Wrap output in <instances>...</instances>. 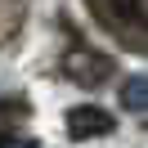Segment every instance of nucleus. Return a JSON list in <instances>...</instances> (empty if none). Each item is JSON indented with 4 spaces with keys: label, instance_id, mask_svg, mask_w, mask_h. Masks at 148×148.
I'll return each instance as SVG.
<instances>
[{
    "label": "nucleus",
    "instance_id": "nucleus-1",
    "mask_svg": "<svg viewBox=\"0 0 148 148\" xmlns=\"http://www.w3.org/2000/svg\"><path fill=\"white\" fill-rule=\"evenodd\" d=\"M63 72L72 76V85H81V90H103V85L112 81V72H117V58H112L108 49H94V45H72L63 54Z\"/></svg>",
    "mask_w": 148,
    "mask_h": 148
},
{
    "label": "nucleus",
    "instance_id": "nucleus-6",
    "mask_svg": "<svg viewBox=\"0 0 148 148\" xmlns=\"http://www.w3.org/2000/svg\"><path fill=\"white\" fill-rule=\"evenodd\" d=\"M126 5H130V23L144 27V40H148V0H126Z\"/></svg>",
    "mask_w": 148,
    "mask_h": 148
},
{
    "label": "nucleus",
    "instance_id": "nucleus-4",
    "mask_svg": "<svg viewBox=\"0 0 148 148\" xmlns=\"http://www.w3.org/2000/svg\"><path fill=\"white\" fill-rule=\"evenodd\" d=\"M27 23V0H0V45H9Z\"/></svg>",
    "mask_w": 148,
    "mask_h": 148
},
{
    "label": "nucleus",
    "instance_id": "nucleus-8",
    "mask_svg": "<svg viewBox=\"0 0 148 148\" xmlns=\"http://www.w3.org/2000/svg\"><path fill=\"white\" fill-rule=\"evenodd\" d=\"M144 126H148V121H144Z\"/></svg>",
    "mask_w": 148,
    "mask_h": 148
},
{
    "label": "nucleus",
    "instance_id": "nucleus-7",
    "mask_svg": "<svg viewBox=\"0 0 148 148\" xmlns=\"http://www.w3.org/2000/svg\"><path fill=\"white\" fill-rule=\"evenodd\" d=\"M0 148H40V144L27 135H0Z\"/></svg>",
    "mask_w": 148,
    "mask_h": 148
},
{
    "label": "nucleus",
    "instance_id": "nucleus-2",
    "mask_svg": "<svg viewBox=\"0 0 148 148\" xmlns=\"http://www.w3.org/2000/svg\"><path fill=\"white\" fill-rule=\"evenodd\" d=\"M67 139H76V144H85V139H103L112 135V112L108 108H94V103H81V108H67Z\"/></svg>",
    "mask_w": 148,
    "mask_h": 148
},
{
    "label": "nucleus",
    "instance_id": "nucleus-5",
    "mask_svg": "<svg viewBox=\"0 0 148 148\" xmlns=\"http://www.w3.org/2000/svg\"><path fill=\"white\" fill-rule=\"evenodd\" d=\"M117 99H121V108H126V112L148 117V76H130V81L117 90Z\"/></svg>",
    "mask_w": 148,
    "mask_h": 148
},
{
    "label": "nucleus",
    "instance_id": "nucleus-3",
    "mask_svg": "<svg viewBox=\"0 0 148 148\" xmlns=\"http://www.w3.org/2000/svg\"><path fill=\"white\" fill-rule=\"evenodd\" d=\"M85 5H90V14L103 27L121 32V36H135V23H130V5L126 0H85Z\"/></svg>",
    "mask_w": 148,
    "mask_h": 148
}]
</instances>
